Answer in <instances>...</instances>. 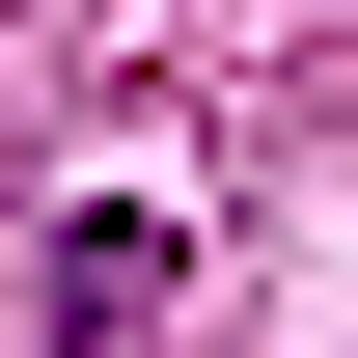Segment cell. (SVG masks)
Returning a JSON list of instances; mask_svg holds the SVG:
<instances>
[{
    "label": "cell",
    "mask_w": 358,
    "mask_h": 358,
    "mask_svg": "<svg viewBox=\"0 0 358 358\" xmlns=\"http://www.w3.org/2000/svg\"><path fill=\"white\" fill-rule=\"evenodd\" d=\"M138 331H166V221L83 193V221H55V358H138Z\"/></svg>",
    "instance_id": "6da1fadb"
}]
</instances>
